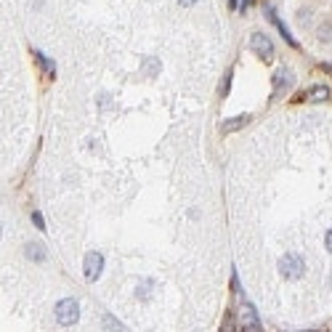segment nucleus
Here are the masks:
<instances>
[{
  "mask_svg": "<svg viewBox=\"0 0 332 332\" xmlns=\"http://www.w3.org/2000/svg\"><path fill=\"white\" fill-rule=\"evenodd\" d=\"M77 319H80V306H77L75 298H64L56 303V322L64 324V327H69V324H75Z\"/></svg>",
  "mask_w": 332,
  "mask_h": 332,
  "instance_id": "nucleus-2",
  "label": "nucleus"
},
{
  "mask_svg": "<svg viewBox=\"0 0 332 332\" xmlns=\"http://www.w3.org/2000/svg\"><path fill=\"white\" fill-rule=\"evenodd\" d=\"M178 3L183 5V8H189V5H194V3H197V0H178Z\"/></svg>",
  "mask_w": 332,
  "mask_h": 332,
  "instance_id": "nucleus-16",
  "label": "nucleus"
},
{
  "mask_svg": "<svg viewBox=\"0 0 332 332\" xmlns=\"http://www.w3.org/2000/svg\"><path fill=\"white\" fill-rule=\"evenodd\" d=\"M35 56H37V61H40V67L45 69V72H48V75H53V61H51V59H45L43 53H35Z\"/></svg>",
  "mask_w": 332,
  "mask_h": 332,
  "instance_id": "nucleus-11",
  "label": "nucleus"
},
{
  "mask_svg": "<svg viewBox=\"0 0 332 332\" xmlns=\"http://www.w3.org/2000/svg\"><path fill=\"white\" fill-rule=\"evenodd\" d=\"M101 268H104V258L101 252H88L85 255V263H83V274H85L88 282H96L101 276Z\"/></svg>",
  "mask_w": 332,
  "mask_h": 332,
  "instance_id": "nucleus-3",
  "label": "nucleus"
},
{
  "mask_svg": "<svg viewBox=\"0 0 332 332\" xmlns=\"http://www.w3.org/2000/svg\"><path fill=\"white\" fill-rule=\"evenodd\" d=\"M247 114H239V117H231V120H226L223 122V133H231V130H239V128H245L247 125Z\"/></svg>",
  "mask_w": 332,
  "mask_h": 332,
  "instance_id": "nucleus-9",
  "label": "nucleus"
},
{
  "mask_svg": "<svg viewBox=\"0 0 332 332\" xmlns=\"http://www.w3.org/2000/svg\"><path fill=\"white\" fill-rule=\"evenodd\" d=\"M24 252H27V258H29V260H35V263H43V260H45V250H43V247L37 245V242H29Z\"/></svg>",
  "mask_w": 332,
  "mask_h": 332,
  "instance_id": "nucleus-8",
  "label": "nucleus"
},
{
  "mask_svg": "<svg viewBox=\"0 0 332 332\" xmlns=\"http://www.w3.org/2000/svg\"><path fill=\"white\" fill-rule=\"evenodd\" d=\"M237 3H239V0H229V5H231V8H237Z\"/></svg>",
  "mask_w": 332,
  "mask_h": 332,
  "instance_id": "nucleus-17",
  "label": "nucleus"
},
{
  "mask_svg": "<svg viewBox=\"0 0 332 332\" xmlns=\"http://www.w3.org/2000/svg\"><path fill=\"white\" fill-rule=\"evenodd\" d=\"M266 16H268V21H274V24H276V29H279V35L284 37V40H287L290 45H295V37H292V35H290V29H287V24H284V21H282L279 16H276V13H274V8H266Z\"/></svg>",
  "mask_w": 332,
  "mask_h": 332,
  "instance_id": "nucleus-7",
  "label": "nucleus"
},
{
  "mask_svg": "<svg viewBox=\"0 0 332 332\" xmlns=\"http://www.w3.org/2000/svg\"><path fill=\"white\" fill-rule=\"evenodd\" d=\"M292 85V72L290 69H279V72L274 75V96H279L282 90H287Z\"/></svg>",
  "mask_w": 332,
  "mask_h": 332,
  "instance_id": "nucleus-6",
  "label": "nucleus"
},
{
  "mask_svg": "<svg viewBox=\"0 0 332 332\" xmlns=\"http://www.w3.org/2000/svg\"><path fill=\"white\" fill-rule=\"evenodd\" d=\"M324 245H327V250L332 252V229L327 231V237H324Z\"/></svg>",
  "mask_w": 332,
  "mask_h": 332,
  "instance_id": "nucleus-15",
  "label": "nucleus"
},
{
  "mask_svg": "<svg viewBox=\"0 0 332 332\" xmlns=\"http://www.w3.org/2000/svg\"><path fill=\"white\" fill-rule=\"evenodd\" d=\"M104 327H114V330H122V324L117 319H112V316H104Z\"/></svg>",
  "mask_w": 332,
  "mask_h": 332,
  "instance_id": "nucleus-13",
  "label": "nucleus"
},
{
  "mask_svg": "<svg viewBox=\"0 0 332 332\" xmlns=\"http://www.w3.org/2000/svg\"><path fill=\"white\" fill-rule=\"evenodd\" d=\"M324 69H327V72H332V64H324Z\"/></svg>",
  "mask_w": 332,
  "mask_h": 332,
  "instance_id": "nucleus-18",
  "label": "nucleus"
},
{
  "mask_svg": "<svg viewBox=\"0 0 332 332\" xmlns=\"http://www.w3.org/2000/svg\"><path fill=\"white\" fill-rule=\"evenodd\" d=\"M239 327H245V330H260V319H258L255 308H252L250 303H245L242 311H239Z\"/></svg>",
  "mask_w": 332,
  "mask_h": 332,
  "instance_id": "nucleus-5",
  "label": "nucleus"
},
{
  "mask_svg": "<svg viewBox=\"0 0 332 332\" xmlns=\"http://www.w3.org/2000/svg\"><path fill=\"white\" fill-rule=\"evenodd\" d=\"M250 45H252V51H255L263 61H271V59H274V43L268 40L263 32H255V35H252V37H250Z\"/></svg>",
  "mask_w": 332,
  "mask_h": 332,
  "instance_id": "nucleus-4",
  "label": "nucleus"
},
{
  "mask_svg": "<svg viewBox=\"0 0 332 332\" xmlns=\"http://www.w3.org/2000/svg\"><path fill=\"white\" fill-rule=\"evenodd\" d=\"M32 223H35L37 229H45V221H43V215H40V213H32Z\"/></svg>",
  "mask_w": 332,
  "mask_h": 332,
  "instance_id": "nucleus-14",
  "label": "nucleus"
},
{
  "mask_svg": "<svg viewBox=\"0 0 332 332\" xmlns=\"http://www.w3.org/2000/svg\"><path fill=\"white\" fill-rule=\"evenodd\" d=\"M231 75H234V72H231V69H229V72H226V77H223V85H221V96H226V93H229V88H231Z\"/></svg>",
  "mask_w": 332,
  "mask_h": 332,
  "instance_id": "nucleus-12",
  "label": "nucleus"
},
{
  "mask_svg": "<svg viewBox=\"0 0 332 332\" xmlns=\"http://www.w3.org/2000/svg\"><path fill=\"white\" fill-rule=\"evenodd\" d=\"M303 268H306V263L298 252H287V255L279 260V271H282L284 279H290V282L300 279V276H303Z\"/></svg>",
  "mask_w": 332,
  "mask_h": 332,
  "instance_id": "nucleus-1",
  "label": "nucleus"
},
{
  "mask_svg": "<svg viewBox=\"0 0 332 332\" xmlns=\"http://www.w3.org/2000/svg\"><path fill=\"white\" fill-rule=\"evenodd\" d=\"M327 96H330V90L324 88V85H314V88L306 93V98H308V101H324Z\"/></svg>",
  "mask_w": 332,
  "mask_h": 332,
  "instance_id": "nucleus-10",
  "label": "nucleus"
}]
</instances>
